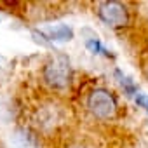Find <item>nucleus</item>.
I'll use <instances>...</instances> for the list:
<instances>
[{
	"label": "nucleus",
	"instance_id": "f257e3e1",
	"mask_svg": "<svg viewBox=\"0 0 148 148\" xmlns=\"http://www.w3.org/2000/svg\"><path fill=\"white\" fill-rule=\"evenodd\" d=\"M44 79L49 86L56 89H64L71 79L70 61L64 56H56L54 59H51L44 68Z\"/></svg>",
	"mask_w": 148,
	"mask_h": 148
},
{
	"label": "nucleus",
	"instance_id": "f03ea898",
	"mask_svg": "<svg viewBox=\"0 0 148 148\" xmlns=\"http://www.w3.org/2000/svg\"><path fill=\"white\" fill-rule=\"evenodd\" d=\"M87 108L91 110V113L98 119H112L117 112V103L115 98L110 91L106 89H96L89 94L87 98Z\"/></svg>",
	"mask_w": 148,
	"mask_h": 148
},
{
	"label": "nucleus",
	"instance_id": "7ed1b4c3",
	"mask_svg": "<svg viewBox=\"0 0 148 148\" xmlns=\"http://www.w3.org/2000/svg\"><path fill=\"white\" fill-rule=\"evenodd\" d=\"M98 16L110 26H125L129 21L127 9L120 2H99L98 4Z\"/></svg>",
	"mask_w": 148,
	"mask_h": 148
},
{
	"label": "nucleus",
	"instance_id": "20e7f679",
	"mask_svg": "<svg viewBox=\"0 0 148 148\" xmlns=\"http://www.w3.org/2000/svg\"><path fill=\"white\" fill-rule=\"evenodd\" d=\"M42 35L49 40H59V42H66V40H71L73 38V30L66 25H56V26H51L47 30L42 32Z\"/></svg>",
	"mask_w": 148,
	"mask_h": 148
},
{
	"label": "nucleus",
	"instance_id": "39448f33",
	"mask_svg": "<svg viewBox=\"0 0 148 148\" xmlns=\"http://www.w3.org/2000/svg\"><path fill=\"white\" fill-rule=\"evenodd\" d=\"M115 77L119 79V84L122 86V89L125 91V94H129V96H136V94H138V87H136V84L125 75V73H122L120 70H115Z\"/></svg>",
	"mask_w": 148,
	"mask_h": 148
},
{
	"label": "nucleus",
	"instance_id": "423d86ee",
	"mask_svg": "<svg viewBox=\"0 0 148 148\" xmlns=\"http://www.w3.org/2000/svg\"><path fill=\"white\" fill-rule=\"evenodd\" d=\"M86 47H87L92 54H105V56H110V51H108L98 38H87V40H86Z\"/></svg>",
	"mask_w": 148,
	"mask_h": 148
},
{
	"label": "nucleus",
	"instance_id": "0eeeda50",
	"mask_svg": "<svg viewBox=\"0 0 148 148\" xmlns=\"http://www.w3.org/2000/svg\"><path fill=\"white\" fill-rule=\"evenodd\" d=\"M134 99H136V103H138L141 108H145V110L148 112V96H146V94H143V92H138V94L134 96Z\"/></svg>",
	"mask_w": 148,
	"mask_h": 148
}]
</instances>
